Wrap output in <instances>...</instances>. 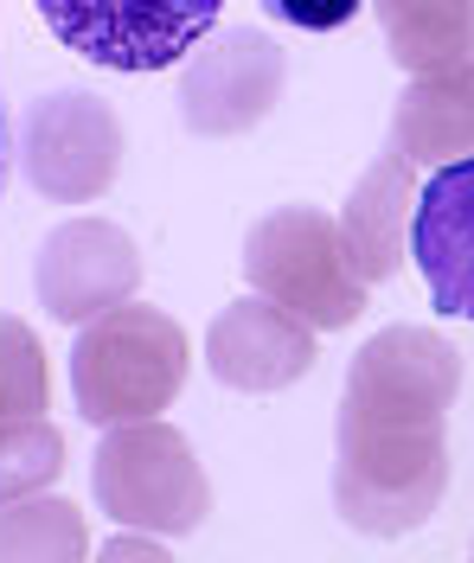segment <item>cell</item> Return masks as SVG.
I'll use <instances>...</instances> for the list:
<instances>
[{
    "label": "cell",
    "instance_id": "6da1fadb",
    "mask_svg": "<svg viewBox=\"0 0 474 563\" xmlns=\"http://www.w3.org/2000/svg\"><path fill=\"white\" fill-rule=\"evenodd\" d=\"M192 340L174 314L161 308H115V314L77 327L71 340V404L90 429H135L161 422V410L180 397Z\"/></svg>",
    "mask_w": 474,
    "mask_h": 563
},
{
    "label": "cell",
    "instance_id": "7a4b0ae2",
    "mask_svg": "<svg viewBox=\"0 0 474 563\" xmlns=\"http://www.w3.org/2000/svg\"><path fill=\"white\" fill-rule=\"evenodd\" d=\"M449 493V429L333 417V512L365 538H410Z\"/></svg>",
    "mask_w": 474,
    "mask_h": 563
},
{
    "label": "cell",
    "instance_id": "3957f363",
    "mask_svg": "<svg viewBox=\"0 0 474 563\" xmlns=\"http://www.w3.org/2000/svg\"><path fill=\"white\" fill-rule=\"evenodd\" d=\"M244 282L256 301H269L308 333H340L365 308V288L340 250V224L321 206L263 211L244 231Z\"/></svg>",
    "mask_w": 474,
    "mask_h": 563
},
{
    "label": "cell",
    "instance_id": "277c9868",
    "mask_svg": "<svg viewBox=\"0 0 474 563\" xmlns=\"http://www.w3.org/2000/svg\"><path fill=\"white\" fill-rule=\"evenodd\" d=\"M90 493L135 538H186L212 512V481L174 422L110 429L90 455Z\"/></svg>",
    "mask_w": 474,
    "mask_h": 563
},
{
    "label": "cell",
    "instance_id": "5b68a950",
    "mask_svg": "<svg viewBox=\"0 0 474 563\" xmlns=\"http://www.w3.org/2000/svg\"><path fill=\"white\" fill-rule=\"evenodd\" d=\"M38 20L103 70H167L186 65L219 33V0H38Z\"/></svg>",
    "mask_w": 474,
    "mask_h": 563
},
{
    "label": "cell",
    "instance_id": "8992f818",
    "mask_svg": "<svg viewBox=\"0 0 474 563\" xmlns=\"http://www.w3.org/2000/svg\"><path fill=\"white\" fill-rule=\"evenodd\" d=\"M462 390V352L437 327H378L353 358H346V390L340 417L392 422V429H449Z\"/></svg>",
    "mask_w": 474,
    "mask_h": 563
},
{
    "label": "cell",
    "instance_id": "52a82bcc",
    "mask_svg": "<svg viewBox=\"0 0 474 563\" xmlns=\"http://www.w3.org/2000/svg\"><path fill=\"white\" fill-rule=\"evenodd\" d=\"M20 174L52 206H90L122 174V122L90 90H45L20 115Z\"/></svg>",
    "mask_w": 474,
    "mask_h": 563
},
{
    "label": "cell",
    "instance_id": "ba28073f",
    "mask_svg": "<svg viewBox=\"0 0 474 563\" xmlns=\"http://www.w3.org/2000/svg\"><path fill=\"white\" fill-rule=\"evenodd\" d=\"M283 84H289L283 38L256 33V26H219L180 65V122L206 141L251 135L283 103Z\"/></svg>",
    "mask_w": 474,
    "mask_h": 563
},
{
    "label": "cell",
    "instance_id": "9c48e42d",
    "mask_svg": "<svg viewBox=\"0 0 474 563\" xmlns=\"http://www.w3.org/2000/svg\"><path fill=\"white\" fill-rule=\"evenodd\" d=\"M135 282H142V250L110 218L52 224V238L38 244V263H33L38 308L52 320H65V327H90V320L129 308Z\"/></svg>",
    "mask_w": 474,
    "mask_h": 563
},
{
    "label": "cell",
    "instance_id": "30bf717a",
    "mask_svg": "<svg viewBox=\"0 0 474 563\" xmlns=\"http://www.w3.org/2000/svg\"><path fill=\"white\" fill-rule=\"evenodd\" d=\"M206 372L244 397L289 390L315 372V333L295 327L289 314H276L269 301L244 295V301L219 308V320L206 327Z\"/></svg>",
    "mask_w": 474,
    "mask_h": 563
},
{
    "label": "cell",
    "instance_id": "8fae6325",
    "mask_svg": "<svg viewBox=\"0 0 474 563\" xmlns=\"http://www.w3.org/2000/svg\"><path fill=\"white\" fill-rule=\"evenodd\" d=\"M410 256H417V276L430 288V308L474 320V161L442 167L417 186Z\"/></svg>",
    "mask_w": 474,
    "mask_h": 563
},
{
    "label": "cell",
    "instance_id": "7c38bea8",
    "mask_svg": "<svg viewBox=\"0 0 474 563\" xmlns=\"http://www.w3.org/2000/svg\"><path fill=\"white\" fill-rule=\"evenodd\" d=\"M410 211H417V179L398 154L385 147L346 192L340 206V250H346V269L360 276V288L372 282H392L404 269V250H410Z\"/></svg>",
    "mask_w": 474,
    "mask_h": 563
},
{
    "label": "cell",
    "instance_id": "4fadbf2b",
    "mask_svg": "<svg viewBox=\"0 0 474 563\" xmlns=\"http://www.w3.org/2000/svg\"><path fill=\"white\" fill-rule=\"evenodd\" d=\"M392 154L404 167H462L474 161V65L437 70V77H410L398 109H392Z\"/></svg>",
    "mask_w": 474,
    "mask_h": 563
},
{
    "label": "cell",
    "instance_id": "5bb4252c",
    "mask_svg": "<svg viewBox=\"0 0 474 563\" xmlns=\"http://www.w3.org/2000/svg\"><path fill=\"white\" fill-rule=\"evenodd\" d=\"M372 20L404 77L474 65V0H378Z\"/></svg>",
    "mask_w": 474,
    "mask_h": 563
},
{
    "label": "cell",
    "instance_id": "9a60e30c",
    "mask_svg": "<svg viewBox=\"0 0 474 563\" xmlns=\"http://www.w3.org/2000/svg\"><path fill=\"white\" fill-rule=\"evenodd\" d=\"M0 563H90L84 512L58 493L0 506Z\"/></svg>",
    "mask_w": 474,
    "mask_h": 563
},
{
    "label": "cell",
    "instance_id": "2e32d148",
    "mask_svg": "<svg viewBox=\"0 0 474 563\" xmlns=\"http://www.w3.org/2000/svg\"><path fill=\"white\" fill-rule=\"evenodd\" d=\"M58 474H65V435L52 422H0V506L38 499L45 487H58Z\"/></svg>",
    "mask_w": 474,
    "mask_h": 563
},
{
    "label": "cell",
    "instance_id": "e0dca14e",
    "mask_svg": "<svg viewBox=\"0 0 474 563\" xmlns=\"http://www.w3.org/2000/svg\"><path fill=\"white\" fill-rule=\"evenodd\" d=\"M45 410V346L20 314H0V422H33Z\"/></svg>",
    "mask_w": 474,
    "mask_h": 563
},
{
    "label": "cell",
    "instance_id": "ac0fdd59",
    "mask_svg": "<svg viewBox=\"0 0 474 563\" xmlns=\"http://www.w3.org/2000/svg\"><path fill=\"white\" fill-rule=\"evenodd\" d=\"M90 563H174V551H167L161 538H135V531H122V538H110Z\"/></svg>",
    "mask_w": 474,
    "mask_h": 563
},
{
    "label": "cell",
    "instance_id": "d6986e66",
    "mask_svg": "<svg viewBox=\"0 0 474 563\" xmlns=\"http://www.w3.org/2000/svg\"><path fill=\"white\" fill-rule=\"evenodd\" d=\"M0 192H7V115H0Z\"/></svg>",
    "mask_w": 474,
    "mask_h": 563
},
{
    "label": "cell",
    "instance_id": "ffe728a7",
    "mask_svg": "<svg viewBox=\"0 0 474 563\" xmlns=\"http://www.w3.org/2000/svg\"><path fill=\"white\" fill-rule=\"evenodd\" d=\"M469 563H474V551H469Z\"/></svg>",
    "mask_w": 474,
    "mask_h": 563
}]
</instances>
